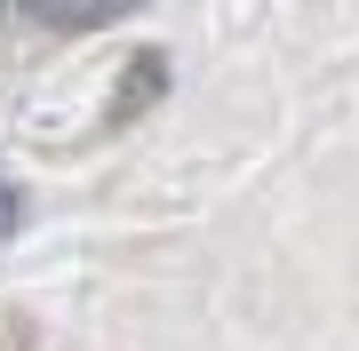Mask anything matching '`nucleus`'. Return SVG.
<instances>
[{
    "label": "nucleus",
    "instance_id": "1",
    "mask_svg": "<svg viewBox=\"0 0 359 351\" xmlns=\"http://www.w3.org/2000/svg\"><path fill=\"white\" fill-rule=\"evenodd\" d=\"M16 216H25V200H16V184H0V240L16 232Z\"/></svg>",
    "mask_w": 359,
    "mask_h": 351
}]
</instances>
